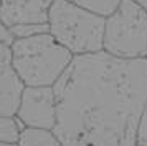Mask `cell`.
<instances>
[{"label": "cell", "instance_id": "6da1fadb", "mask_svg": "<svg viewBox=\"0 0 147 146\" xmlns=\"http://www.w3.org/2000/svg\"><path fill=\"white\" fill-rule=\"evenodd\" d=\"M53 88V131L65 146H137L147 110V57L76 55Z\"/></svg>", "mask_w": 147, "mask_h": 146}, {"label": "cell", "instance_id": "7a4b0ae2", "mask_svg": "<svg viewBox=\"0 0 147 146\" xmlns=\"http://www.w3.org/2000/svg\"><path fill=\"white\" fill-rule=\"evenodd\" d=\"M73 57L50 32L13 38L10 45V63L23 86H53Z\"/></svg>", "mask_w": 147, "mask_h": 146}, {"label": "cell", "instance_id": "3957f363", "mask_svg": "<svg viewBox=\"0 0 147 146\" xmlns=\"http://www.w3.org/2000/svg\"><path fill=\"white\" fill-rule=\"evenodd\" d=\"M104 17L69 0H55L48 13V32L74 57L104 50Z\"/></svg>", "mask_w": 147, "mask_h": 146}, {"label": "cell", "instance_id": "277c9868", "mask_svg": "<svg viewBox=\"0 0 147 146\" xmlns=\"http://www.w3.org/2000/svg\"><path fill=\"white\" fill-rule=\"evenodd\" d=\"M104 50L122 58L147 57V8L136 0H122L106 18Z\"/></svg>", "mask_w": 147, "mask_h": 146}, {"label": "cell", "instance_id": "5b68a950", "mask_svg": "<svg viewBox=\"0 0 147 146\" xmlns=\"http://www.w3.org/2000/svg\"><path fill=\"white\" fill-rule=\"evenodd\" d=\"M15 116L27 128L53 130L56 125V93L53 86H23Z\"/></svg>", "mask_w": 147, "mask_h": 146}, {"label": "cell", "instance_id": "8992f818", "mask_svg": "<svg viewBox=\"0 0 147 146\" xmlns=\"http://www.w3.org/2000/svg\"><path fill=\"white\" fill-rule=\"evenodd\" d=\"M12 40L13 37L10 30L0 22V113H5V115L17 113L18 98L23 88L10 63Z\"/></svg>", "mask_w": 147, "mask_h": 146}, {"label": "cell", "instance_id": "52a82bcc", "mask_svg": "<svg viewBox=\"0 0 147 146\" xmlns=\"http://www.w3.org/2000/svg\"><path fill=\"white\" fill-rule=\"evenodd\" d=\"M55 0H2L0 22L7 28L17 25H47Z\"/></svg>", "mask_w": 147, "mask_h": 146}, {"label": "cell", "instance_id": "ba28073f", "mask_svg": "<svg viewBox=\"0 0 147 146\" xmlns=\"http://www.w3.org/2000/svg\"><path fill=\"white\" fill-rule=\"evenodd\" d=\"M17 146H65L53 130L23 126Z\"/></svg>", "mask_w": 147, "mask_h": 146}, {"label": "cell", "instance_id": "9c48e42d", "mask_svg": "<svg viewBox=\"0 0 147 146\" xmlns=\"http://www.w3.org/2000/svg\"><path fill=\"white\" fill-rule=\"evenodd\" d=\"M22 130L23 125L15 115L0 113V145H17Z\"/></svg>", "mask_w": 147, "mask_h": 146}, {"label": "cell", "instance_id": "30bf717a", "mask_svg": "<svg viewBox=\"0 0 147 146\" xmlns=\"http://www.w3.org/2000/svg\"><path fill=\"white\" fill-rule=\"evenodd\" d=\"M69 2L83 7L84 10H89L96 15L107 18L109 15H113L117 10V7L121 5L122 0H69Z\"/></svg>", "mask_w": 147, "mask_h": 146}, {"label": "cell", "instance_id": "8fae6325", "mask_svg": "<svg viewBox=\"0 0 147 146\" xmlns=\"http://www.w3.org/2000/svg\"><path fill=\"white\" fill-rule=\"evenodd\" d=\"M8 30H10L13 38H22V37H30V35H36V33H41V32H48V23L47 25H32V23H27V25L12 27Z\"/></svg>", "mask_w": 147, "mask_h": 146}, {"label": "cell", "instance_id": "7c38bea8", "mask_svg": "<svg viewBox=\"0 0 147 146\" xmlns=\"http://www.w3.org/2000/svg\"><path fill=\"white\" fill-rule=\"evenodd\" d=\"M137 146H147V110H146V115H144V119H142V125H140Z\"/></svg>", "mask_w": 147, "mask_h": 146}, {"label": "cell", "instance_id": "4fadbf2b", "mask_svg": "<svg viewBox=\"0 0 147 146\" xmlns=\"http://www.w3.org/2000/svg\"><path fill=\"white\" fill-rule=\"evenodd\" d=\"M136 2H137V3H140V5H144L147 8V0H136Z\"/></svg>", "mask_w": 147, "mask_h": 146}, {"label": "cell", "instance_id": "5bb4252c", "mask_svg": "<svg viewBox=\"0 0 147 146\" xmlns=\"http://www.w3.org/2000/svg\"><path fill=\"white\" fill-rule=\"evenodd\" d=\"M0 146H17V145H0Z\"/></svg>", "mask_w": 147, "mask_h": 146}, {"label": "cell", "instance_id": "9a60e30c", "mask_svg": "<svg viewBox=\"0 0 147 146\" xmlns=\"http://www.w3.org/2000/svg\"><path fill=\"white\" fill-rule=\"evenodd\" d=\"M0 5H2V0H0Z\"/></svg>", "mask_w": 147, "mask_h": 146}]
</instances>
